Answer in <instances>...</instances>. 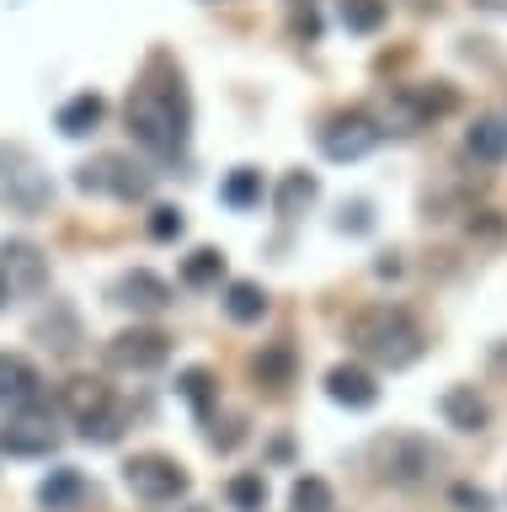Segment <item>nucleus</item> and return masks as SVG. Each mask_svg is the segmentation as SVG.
Here are the masks:
<instances>
[{
    "label": "nucleus",
    "mask_w": 507,
    "mask_h": 512,
    "mask_svg": "<svg viewBox=\"0 0 507 512\" xmlns=\"http://www.w3.org/2000/svg\"><path fill=\"white\" fill-rule=\"evenodd\" d=\"M123 118H129V134L139 150L150 155H182L187 150V91L182 80H145V86L129 91L123 102Z\"/></svg>",
    "instance_id": "obj_1"
},
{
    "label": "nucleus",
    "mask_w": 507,
    "mask_h": 512,
    "mask_svg": "<svg viewBox=\"0 0 507 512\" xmlns=\"http://www.w3.org/2000/svg\"><path fill=\"white\" fill-rule=\"evenodd\" d=\"M347 342H353L363 358H374L379 368H411L422 358L427 336L417 326V315L406 304H363V310L347 320Z\"/></svg>",
    "instance_id": "obj_2"
},
{
    "label": "nucleus",
    "mask_w": 507,
    "mask_h": 512,
    "mask_svg": "<svg viewBox=\"0 0 507 512\" xmlns=\"http://www.w3.org/2000/svg\"><path fill=\"white\" fill-rule=\"evenodd\" d=\"M454 107H459V91L449 80H427V86H395L369 118L379 134H417V128H427V118H443Z\"/></svg>",
    "instance_id": "obj_3"
},
{
    "label": "nucleus",
    "mask_w": 507,
    "mask_h": 512,
    "mask_svg": "<svg viewBox=\"0 0 507 512\" xmlns=\"http://www.w3.org/2000/svg\"><path fill=\"white\" fill-rule=\"evenodd\" d=\"M369 464L385 486H422L443 464V448L422 432H385V438L369 443Z\"/></svg>",
    "instance_id": "obj_4"
},
{
    "label": "nucleus",
    "mask_w": 507,
    "mask_h": 512,
    "mask_svg": "<svg viewBox=\"0 0 507 512\" xmlns=\"http://www.w3.org/2000/svg\"><path fill=\"white\" fill-rule=\"evenodd\" d=\"M59 448V432H54V406L43 395H33L27 406H17L0 427V454L11 459H49Z\"/></svg>",
    "instance_id": "obj_5"
},
{
    "label": "nucleus",
    "mask_w": 507,
    "mask_h": 512,
    "mask_svg": "<svg viewBox=\"0 0 507 512\" xmlns=\"http://www.w3.org/2000/svg\"><path fill=\"white\" fill-rule=\"evenodd\" d=\"M123 486L139 502H177V496H187V470L166 454H134L123 464Z\"/></svg>",
    "instance_id": "obj_6"
},
{
    "label": "nucleus",
    "mask_w": 507,
    "mask_h": 512,
    "mask_svg": "<svg viewBox=\"0 0 507 512\" xmlns=\"http://www.w3.org/2000/svg\"><path fill=\"white\" fill-rule=\"evenodd\" d=\"M379 139H385V134L374 128V118L363 107H347V112H337V118H326V128H321L326 160H363Z\"/></svg>",
    "instance_id": "obj_7"
},
{
    "label": "nucleus",
    "mask_w": 507,
    "mask_h": 512,
    "mask_svg": "<svg viewBox=\"0 0 507 512\" xmlns=\"http://www.w3.org/2000/svg\"><path fill=\"white\" fill-rule=\"evenodd\" d=\"M171 358V336L155 331V326H129L107 342V363L113 368H129V374H150Z\"/></svg>",
    "instance_id": "obj_8"
},
{
    "label": "nucleus",
    "mask_w": 507,
    "mask_h": 512,
    "mask_svg": "<svg viewBox=\"0 0 507 512\" xmlns=\"http://www.w3.org/2000/svg\"><path fill=\"white\" fill-rule=\"evenodd\" d=\"M113 304H123V310H134V315H161L171 304V283L150 267H134L113 283Z\"/></svg>",
    "instance_id": "obj_9"
},
{
    "label": "nucleus",
    "mask_w": 507,
    "mask_h": 512,
    "mask_svg": "<svg viewBox=\"0 0 507 512\" xmlns=\"http://www.w3.org/2000/svg\"><path fill=\"white\" fill-rule=\"evenodd\" d=\"M0 272H6L11 294H43V288H49V262H43V251L33 240H6Z\"/></svg>",
    "instance_id": "obj_10"
},
{
    "label": "nucleus",
    "mask_w": 507,
    "mask_h": 512,
    "mask_svg": "<svg viewBox=\"0 0 507 512\" xmlns=\"http://www.w3.org/2000/svg\"><path fill=\"white\" fill-rule=\"evenodd\" d=\"M326 395L337 400V406H347V411H369L379 400V384H374V374L363 363H337L326 374Z\"/></svg>",
    "instance_id": "obj_11"
},
{
    "label": "nucleus",
    "mask_w": 507,
    "mask_h": 512,
    "mask_svg": "<svg viewBox=\"0 0 507 512\" xmlns=\"http://www.w3.org/2000/svg\"><path fill=\"white\" fill-rule=\"evenodd\" d=\"M59 406H65V411L75 416V422H91V416L113 411L118 400H113V384H107V379L75 374V379H65V390H59Z\"/></svg>",
    "instance_id": "obj_12"
},
{
    "label": "nucleus",
    "mask_w": 507,
    "mask_h": 512,
    "mask_svg": "<svg viewBox=\"0 0 507 512\" xmlns=\"http://www.w3.org/2000/svg\"><path fill=\"white\" fill-rule=\"evenodd\" d=\"M438 411H443V422H449L454 432H481L491 422V406H486V395L475 390V384H454V390H443Z\"/></svg>",
    "instance_id": "obj_13"
},
{
    "label": "nucleus",
    "mask_w": 507,
    "mask_h": 512,
    "mask_svg": "<svg viewBox=\"0 0 507 512\" xmlns=\"http://www.w3.org/2000/svg\"><path fill=\"white\" fill-rule=\"evenodd\" d=\"M33 336L49 352H59V358H70V352H81V315L70 304H49V315H38Z\"/></svg>",
    "instance_id": "obj_14"
},
{
    "label": "nucleus",
    "mask_w": 507,
    "mask_h": 512,
    "mask_svg": "<svg viewBox=\"0 0 507 512\" xmlns=\"http://www.w3.org/2000/svg\"><path fill=\"white\" fill-rule=\"evenodd\" d=\"M38 395V368L22 352H0V411H17Z\"/></svg>",
    "instance_id": "obj_15"
},
{
    "label": "nucleus",
    "mask_w": 507,
    "mask_h": 512,
    "mask_svg": "<svg viewBox=\"0 0 507 512\" xmlns=\"http://www.w3.org/2000/svg\"><path fill=\"white\" fill-rule=\"evenodd\" d=\"M38 502H43V512H75L86 502V475L75 470V464H59V470H49V480L38 486Z\"/></svg>",
    "instance_id": "obj_16"
},
{
    "label": "nucleus",
    "mask_w": 507,
    "mask_h": 512,
    "mask_svg": "<svg viewBox=\"0 0 507 512\" xmlns=\"http://www.w3.org/2000/svg\"><path fill=\"white\" fill-rule=\"evenodd\" d=\"M102 118H107V102L97 91H81V96H70V102L59 107L54 123H59V134H65V139H86V134H97V128H102Z\"/></svg>",
    "instance_id": "obj_17"
},
{
    "label": "nucleus",
    "mask_w": 507,
    "mask_h": 512,
    "mask_svg": "<svg viewBox=\"0 0 507 512\" xmlns=\"http://www.w3.org/2000/svg\"><path fill=\"white\" fill-rule=\"evenodd\" d=\"M315 198H321L315 171H289V176L278 182V192H273V208H278V219H299Z\"/></svg>",
    "instance_id": "obj_18"
},
{
    "label": "nucleus",
    "mask_w": 507,
    "mask_h": 512,
    "mask_svg": "<svg viewBox=\"0 0 507 512\" xmlns=\"http://www.w3.org/2000/svg\"><path fill=\"white\" fill-rule=\"evenodd\" d=\"M107 192H113V198H123V203L150 198V171L134 166L129 155H107Z\"/></svg>",
    "instance_id": "obj_19"
},
{
    "label": "nucleus",
    "mask_w": 507,
    "mask_h": 512,
    "mask_svg": "<svg viewBox=\"0 0 507 512\" xmlns=\"http://www.w3.org/2000/svg\"><path fill=\"white\" fill-rule=\"evenodd\" d=\"M251 374H257V384H267V390H283V384H294V347H289V342L262 347L257 358H251Z\"/></svg>",
    "instance_id": "obj_20"
},
{
    "label": "nucleus",
    "mask_w": 507,
    "mask_h": 512,
    "mask_svg": "<svg viewBox=\"0 0 507 512\" xmlns=\"http://www.w3.org/2000/svg\"><path fill=\"white\" fill-rule=\"evenodd\" d=\"M262 192H267V182H262V171L257 166H235L225 182H219V203H230V208H257L262 203Z\"/></svg>",
    "instance_id": "obj_21"
},
{
    "label": "nucleus",
    "mask_w": 507,
    "mask_h": 512,
    "mask_svg": "<svg viewBox=\"0 0 507 512\" xmlns=\"http://www.w3.org/2000/svg\"><path fill=\"white\" fill-rule=\"evenodd\" d=\"M465 150L481 160V166H497L507 155V123L502 118H475V128L465 134Z\"/></svg>",
    "instance_id": "obj_22"
},
{
    "label": "nucleus",
    "mask_w": 507,
    "mask_h": 512,
    "mask_svg": "<svg viewBox=\"0 0 507 512\" xmlns=\"http://www.w3.org/2000/svg\"><path fill=\"white\" fill-rule=\"evenodd\" d=\"M219 278H225V251L198 246V251L182 256V283L187 288H219Z\"/></svg>",
    "instance_id": "obj_23"
},
{
    "label": "nucleus",
    "mask_w": 507,
    "mask_h": 512,
    "mask_svg": "<svg viewBox=\"0 0 507 512\" xmlns=\"http://www.w3.org/2000/svg\"><path fill=\"white\" fill-rule=\"evenodd\" d=\"M225 315L230 320H241V326H251V320H262L267 315V288L262 283H230L225 288Z\"/></svg>",
    "instance_id": "obj_24"
},
{
    "label": "nucleus",
    "mask_w": 507,
    "mask_h": 512,
    "mask_svg": "<svg viewBox=\"0 0 507 512\" xmlns=\"http://www.w3.org/2000/svg\"><path fill=\"white\" fill-rule=\"evenodd\" d=\"M177 395L187 400V406H193L203 422H209L214 416V395H219V384H214V374L209 368H182L177 374Z\"/></svg>",
    "instance_id": "obj_25"
},
{
    "label": "nucleus",
    "mask_w": 507,
    "mask_h": 512,
    "mask_svg": "<svg viewBox=\"0 0 507 512\" xmlns=\"http://www.w3.org/2000/svg\"><path fill=\"white\" fill-rule=\"evenodd\" d=\"M6 198H11V208H22V214H33V208H43L54 198V187L43 182L38 171H11L6 176Z\"/></svg>",
    "instance_id": "obj_26"
},
{
    "label": "nucleus",
    "mask_w": 507,
    "mask_h": 512,
    "mask_svg": "<svg viewBox=\"0 0 507 512\" xmlns=\"http://www.w3.org/2000/svg\"><path fill=\"white\" fill-rule=\"evenodd\" d=\"M289 507L294 512H337V496H331V486L321 475H299L289 491Z\"/></svg>",
    "instance_id": "obj_27"
},
{
    "label": "nucleus",
    "mask_w": 507,
    "mask_h": 512,
    "mask_svg": "<svg viewBox=\"0 0 507 512\" xmlns=\"http://www.w3.org/2000/svg\"><path fill=\"white\" fill-rule=\"evenodd\" d=\"M390 16V0H342V27L347 32H379Z\"/></svg>",
    "instance_id": "obj_28"
},
{
    "label": "nucleus",
    "mask_w": 507,
    "mask_h": 512,
    "mask_svg": "<svg viewBox=\"0 0 507 512\" xmlns=\"http://www.w3.org/2000/svg\"><path fill=\"white\" fill-rule=\"evenodd\" d=\"M225 496H230L235 512H262L267 507V480L257 470H246V475H235L230 486H225Z\"/></svg>",
    "instance_id": "obj_29"
},
{
    "label": "nucleus",
    "mask_w": 507,
    "mask_h": 512,
    "mask_svg": "<svg viewBox=\"0 0 507 512\" xmlns=\"http://www.w3.org/2000/svg\"><path fill=\"white\" fill-rule=\"evenodd\" d=\"M81 438H86V443H102V448L118 443V438H123V411L113 406V411H102V416H91V422H81Z\"/></svg>",
    "instance_id": "obj_30"
},
{
    "label": "nucleus",
    "mask_w": 507,
    "mask_h": 512,
    "mask_svg": "<svg viewBox=\"0 0 507 512\" xmlns=\"http://www.w3.org/2000/svg\"><path fill=\"white\" fill-rule=\"evenodd\" d=\"M182 230H187L182 208H171V203H155V208H150V235H155V240H177Z\"/></svg>",
    "instance_id": "obj_31"
},
{
    "label": "nucleus",
    "mask_w": 507,
    "mask_h": 512,
    "mask_svg": "<svg viewBox=\"0 0 507 512\" xmlns=\"http://www.w3.org/2000/svg\"><path fill=\"white\" fill-rule=\"evenodd\" d=\"M209 443L219 448V454L241 448V443H246V422H241V416H225V422H214V427H209Z\"/></svg>",
    "instance_id": "obj_32"
},
{
    "label": "nucleus",
    "mask_w": 507,
    "mask_h": 512,
    "mask_svg": "<svg viewBox=\"0 0 507 512\" xmlns=\"http://www.w3.org/2000/svg\"><path fill=\"white\" fill-rule=\"evenodd\" d=\"M449 502H454L459 512H491V496H486L481 486H470V480H459V486L449 491Z\"/></svg>",
    "instance_id": "obj_33"
},
{
    "label": "nucleus",
    "mask_w": 507,
    "mask_h": 512,
    "mask_svg": "<svg viewBox=\"0 0 507 512\" xmlns=\"http://www.w3.org/2000/svg\"><path fill=\"white\" fill-rule=\"evenodd\" d=\"M342 230H369V203L342 208Z\"/></svg>",
    "instance_id": "obj_34"
},
{
    "label": "nucleus",
    "mask_w": 507,
    "mask_h": 512,
    "mask_svg": "<svg viewBox=\"0 0 507 512\" xmlns=\"http://www.w3.org/2000/svg\"><path fill=\"white\" fill-rule=\"evenodd\" d=\"M294 32H305V38H315V32H321V22H315V11H310V6L294 16Z\"/></svg>",
    "instance_id": "obj_35"
},
{
    "label": "nucleus",
    "mask_w": 507,
    "mask_h": 512,
    "mask_svg": "<svg viewBox=\"0 0 507 512\" xmlns=\"http://www.w3.org/2000/svg\"><path fill=\"white\" fill-rule=\"evenodd\" d=\"M11 304V283H6V272H0V310Z\"/></svg>",
    "instance_id": "obj_36"
},
{
    "label": "nucleus",
    "mask_w": 507,
    "mask_h": 512,
    "mask_svg": "<svg viewBox=\"0 0 507 512\" xmlns=\"http://www.w3.org/2000/svg\"><path fill=\"white\" fill-rule=\"evenodd\" d=\"M481 11H507V0H475Z\"/></svg>",
    "instance_id": "obj_37"
}]
</instances>
